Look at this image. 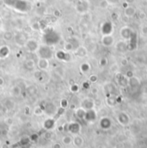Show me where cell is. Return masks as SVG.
<instances>
[{
  "label": "cell",
  "mask_w": 147,
  "mask_h": 148,
  "mask_svg": "<svg viewBox=\"0 0 147 148\" xmlns=\"http://www.w3.org/2000/svg\"><path fill=\"white\" fill-rule=\"evenodd\" d=\"M39 56L40 59L48 60L53 57V53L47 46H43L39 48Z\"/></svg>",
  "instance_id": "6da1fadb"
},
{
  "label": "cell",
  "mask_w": 147,
  "mask_h": 148,
  "mask_svg": "<svg viewBox=\"0 0 147 148\" xmlns=\"http://www.w3.org/2000/svg\"><path fill=\"white\" fill-rule=\"evenodd\" d=\"M26 47L29 51L30 52H34V51H36L37 48H38V44L36 40H29L27 41L26 43Z\"/></svg>",
  "instance_id": "7a4b0ae2"
},
{
  "label": "cell",
  "mask_w": 147,
  "mask_h": 148,
  "mask_svg": "<svg viewBox=\"0 0 147 148\" xmlns=\"http://www.w3.org/2000/svg\"><path fill=\"white\" fill-rule=\"evenodd\" d=\"M3 79L0 77V85H3Z\"/></svg>",
  "instance_id": "5b68a950"
},
{
  "label": "cell",
  "mask_w": 147,
  "mask_h": 148,
  "mask_svg": "<svg viewBox=\"0 0 147 148\" xmlns=\"http://www.w3.org/2000/svg\"><path fill=\"white\" fill-rule=\"evenodd\" d=\"M38 66L41 70H46L49 67V61H48V60L40 59L39 62H38Z\"/></svg>",
  "instance_id": "3957f363"
},
{
  "label": "cell",
  "mask_w": 147,
  "mask_h": 148,
  "mask_svg": "<svg viewBox=\"0 0 147 148\" xmlns=\"http://www.w3.org/2000/svg\"><path fill=\"white\" fill-rule=\"evenodd\" d=\"M10 53V50L7 47H3L0 48V58L1 59H4L6 56H8Z\"/></svg>",
  "instance_id": "277c9868"
}]
</instances>
